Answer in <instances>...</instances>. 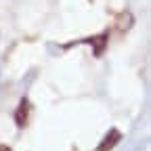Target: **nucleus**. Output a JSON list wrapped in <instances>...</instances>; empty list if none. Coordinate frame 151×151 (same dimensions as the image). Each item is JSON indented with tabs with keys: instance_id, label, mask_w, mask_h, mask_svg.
<instances>
[{
	"instance_id": "obj_3",
	"label": "nucleus",
	"mask_w": 151,
	"mask_h": 151,
	"mask_svg": "<svg viewBox=\"0 0 151 151\" xmlns=\"http://www.w3.org/2000/svg\"><path fill=\"white\" fill-rule=\"evenodd\" d=\"M0 151H11V149H6V147H0Z\"/></svg>"
},
{
	"instance_id": "obj_1",
	"label": "nucleus",
	"mask_w": 151,
	"mask_h": 151,
	"mask_svg": "<svg viewBox=\"0 0 151 151\" xmlns=\"http://www.w3.org/2000/svg\"><path fill=\"white\" fill-rule=\"evenodd\" d=\"M27 116H29V103L23 99L21 103H19L17 113H15V122H17V126H19V128H23V126L27 124Z\"/></svg>"
},
{
	"instance_id": "obj_2",
	"label": "nucleus",
	"mask_w": 151,
	"mask_h": 151,
	"mask_svg": "<svg viewBox=\"0 0 151 151\" xmlns=\"http://www.w3.org/2000/svg\"><path fill=\"white\" fill-rule=\"evenodd\" d=\"M120 139H122L120 132H118V130H111V132H109V137H105V139H103V143L99 145V151H105V149L109 151L113 145H116V143L120 141Z\"/></svg>"
}]
</instances>
